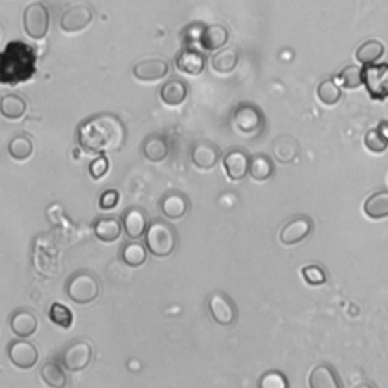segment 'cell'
Wrapping results in <instances>:
<instances>
[{
    "label": "cell",
    "instance_id": "cell-27",
    "mask_svg": "<svg viewBox=\"0 0 388 388\" xmlns=\"http://www.w3.org/2000/svg\"><path fill=\"white\" fill-rule=\"evenodd\" d=\"M249 175L258 182H264L275 175V164L272 158L265 154H256L251 156V165H249Z\"/></svg>",
    "mask_w": 388,
    "mask_h": 388
},
{
    "label": "cell",
    "instance_id": "cell-23",
    "mask_svg": "<svg viewBox=\"0 0 388 388\" xmlns=\"http://www.w3.org/2000/svg\"><path fill=\"white\" fill-rule=\"evenodd\" d=\"M123 226L115 217H101L93 223V232L97 240L104 243H114L122 235Z\"/></svg>",
    "mask_w": 388,
    "mask_h": 388
},
{
    "label": "cell",
    "instance_id": "cell-30",
    "mask_svg": "<svg viewBox=\"0 0 388 388\" xmlns=\"http://www.w3.org/2000/svg\"><path fill=\"white\" fill-rule=\"evenodd\" d=\"M384 52H385V47L381 42H377V39H369V42L363 43L356 49L355 58L356 61H360L361 64L369 65L380 61V59L384 56Z\"/></svg>",
    "mask_w": 388,
    "mask_h": 388
},
{
    "label": "cell",
    "instance_id": "cell-9",
    "mask_svg": "<svg viewBox=\"0 0 388 388\" xmlns=\"http://www.w3.org/2000/svg\"><path fill=\"white\" fill-rule=\"evenodd\" d=\"M93 17V9L88 5H73L65 9L61 20H59V26L65 34H76L92 25Z\"/></svg>",
    "mask_w": 388,
    "mask_h": 388
},
{
    "label": "cell",
    "instance_id": "cell-5",
    "mask_svg": "<svg viewBox=\"0 0 388 388\" xmlns=\"http://www.w3.org/2000/svg\"><path fill=\"white\" fill-rule=\"evenodd\" d=\"M235 131L243 137H256L264 131L265 117L260 108L252 104H242L232 115Z\"/></svg>",
    "mask_w": 388,
    "mask_h": 388
},
{
    "label": "cell",
    "instance_id": "cell-34",
    "mask_svg": "<svg viewBox=\"0 0 388 388\" xmlns=\"http://www.w3.org/2000/svg\"><path fill=\"white\" fill-rule=\"evenodd\" d=\"M317 97L320 99V102L325 105H335L340 102L342 99V89L332 79H325L317 87Z\"/></svg>",
    "mask_w": 388,
    "mask_h": 388
},
{
    "label": "cell",
    "instance_id": "cell-24",
    "mask_svg": "<svg viewBox=\"0 0 388 388\" xmlns=\"http://www.w3.org/2000/svg\"><path fill=\"white\" fill-rule=\"evenodd\" d=\"M272 152L276 161L288 164L294 161L297 155H299V143L290 135H281L275 138V142L272 143Z\"/></svg>",
    "mask_w": 388,
    "mask_h": 388
},
{
    "label": "cell",
    "instance_id": "cell-19",
    "mask_svg": "<svg viewBox=\"0 0 388 388\" xmlns=\"http://www.w3.org/2000/svg\"><path fill=\"white\" fill-rule=\"evenodd\" d=\"M206 58L204 54L194 49H187L176 58V68L179 72L190 76H197L205 70Z\"/></svg>",
    "mask_w": 388,
    "mask_h": 388
},
{
    "label": "cell",
    "instance_id": "cell-35",
    "mask_svg": "<svg viewBox=\"0 0 388 388\" xmlns=\"http://www.w3.org/2000/svg\"><path fill=\"white\" fill-rule=\"evenodd\" d=\"M49 318H51L52 323L56 326L63 327V330H70L73 325V313L68 306L64 303L55 302L52 303L51 310H49Z\"/></svg>",
    "mask_w": 388,
    "mask_h": 388
},
{
    "label": "cell",
    "instance_id": "cell-37",
    "mask_svg": "<svg viewBox=\"0 0 388 388\" xmlns=\"http://www.w3.org/2000/svg\"><path fill=\"white\" fill-rule=\"evenodd\" d=\"M302 276H303V280L310 285H322L327 281L326 272L323 270L320 265H317V264L305 265L302 268Z\"/></svg>",
    "mask_w": 388,
    "mask_h": 388
},
{
    "label": "cell",
    "instance_id": "cell-36",
    "mask_svg": "<svg viewBox=\"0 0 388 388\" xmlns=\"http://www.w3.org/2000/svg\"><path fill=\"white\" fill-rule=\"evenodd\" d=\"M338 79H340V84L346 88H358L363 85V68L358 65H347L338 75Z\"/></svg>",
    "mask_w": 388,
    "mask_h": 388
},
{
    "label": "cell",
    "instance_id": "cell-38",
    "mask_svg": "<svg viewBox=\"0 0 388 388\" xmlns=\"http://www.w3.org/2000/svg\"><path fill=\"white\" fill-rule=\"evenodd\" d=\"M364 143H365L367 149H369V151H372V152H375V154L385 152L387 147H388L387 140L381 135V132L377 131V129H370V131L365 134Z\"/></svg>",
    "mask_w": 388,
    "mask_h": 388
},
{
    "label": "cell",
    "instance_id": "cell-11",
    "mask_svg": "<svg viewBox=\"0 0 388 388\" xmlns=\"http://www.w3.org/2000/svg\"><path fill=\"white\" fill-rule=\"evenodd\" d=\"M8 358L18 369H32L38 363L37 347L26 340H14L8 346Z\"/></svg>",
    "mask_w": 388,
    "mask_h": 388
},
{
    "label": "cell",
    "instance_id": "cell-4",
    "mask_svg": "<svg viewBox=\"0 0 388 388\" xmlns=\"http://www.w3.org/2000/svg\"><path fill=\"white\" fill-rule=\"evenodd\" d=\"M65 293L75 303L87 305L97 299L99 293H101V284H99L97 276L92 272H76L68 280Z\"/></svg>",
    "mask_w": 388,
    "mask_h": 388
},
{
    "label": "cell",
    "instance_id": "cell-13",
    "mask_svg": "<svg viewBox=\"0 0 388 388\" xmlns=\"http://www.w3.org/2000/svg\"><path fill=\"white\" fill-rule=\"evenodd\" d=\"M190 156L192 163L197 168H201V170H211L213 167L217 165L218 159H220V149L211 142L201 140L193 144Z\"/></svg>",
    "mask_w": 388,
    "mask_h": 388
},
{
    "label": "cell",
    "instance_id": "cell-10",
    "mask_svg": "<svg viewBox=\"0 0 388 388\" xmlns=\"http://www.w3.org/2000/svg\"><path fill=\"white\" fill-rule=\"evenodd\" d=\"M93 360V347L84 340H77L67 347L63 353V364L67 370L81 372Z\"/></svg>",
    "mask_w": 388,
    "mask_h": 388
},
{
    "label": "cell",
    "instance_id": "cell-16",
    "mask_svg": "<svg viewBox=\"0 0 388 388\" xmlns=\"http://www.w3.org/2000/svg\"><path fill=\"white\" fill-rule=\"evenodd\" d=\"M170 67L163 59H144L134 65V76L142 82H156L161 81L167 75Z\"/></svg>",
    "mask_w": 388,
    "mask_h": 388
},
{
    "label": "cell",
    "instance_id": "cell-25",
    "mask_svg": "<svg viewBox=\"0 0 388 388\" xmlns=\"http://www.w3.org/2000/svg\"><path fill=\"white\" fill-rule=\"evenodd\" d=\"M238 61H240V54L235 47H226L218 51L213 58H211V67L213 70L220 73V75H230L232 73Z\"/></svg>",
    "mask_w": 388,
    "mask_h": 388
},
{
    "label": "cell",
    "instance_id": "cell-17",
    "mask_svg": "<svg viewBox=\"0 0 388 388\" xmlns=\"http://www.w3.org/2000/svg\"><path fill=\"white\" fill-rule=\"evenodd\" d=\"M159 208H161V213L165 218L179 220V218H182L188 213V210H190V201L181 192H170L161 199Z\"/></svg>",
    "mask_w": 388,
    "mask_h": 388
},
{
    "label": "cell",
    "instance_id": "cell-18",
    "mask_svg": "<svg viewBox=\"0 0 388 388\" xmlns=\"http://www.w3.org/2000/svg\"><path fill=\"white\" fill-rule=\"evenodd\" d=\"M9 326L18 338H29L38 330V318L32 311L18 310L11 315Z\"/></svg>",
    "mask_w": 388,
    "mask_h": 388
},
{
    "label": "cell",
    "instance_id": "cell-8",
    "mask_svg": "<svg viewBox=\"0 0 388 388\" xmlns=\"http://www.w3.org/2000/svg\"><path fill=\"white\" fill-rule=\"evenodd\" d=\"M208 310L211 317L222 326H231L238 317V310L230 296L223 292H214L208 297Z\"/></svg>",
    "mask_w": 388,
    "mask_h": 388
},
{
    "label": "cell",
    "instance_id": "cell-21",
    "mask_svg": "<svg viewBox=\"0 0 388 388\" xmlns=\"http://www.w3.org/2000/svg\"><path fill=\"white\" fill-rule=\"evenodd\" d=\"M142 151H143V155L147 161L161 163L168 156V152H170V146H168V142L164 135L152 134L144 140Z\"/></svg>",
    "mask_w": 388,
    "mask_h": 388
},
{
    "label": "cell",
    "instance_id": "cell-32",
    "mask_svg": "<svg viewBox=\"0 0 388 388\" xmlns=\"http://www.w3.org/2000/svg\"><path fill=\"white\" fill-rule=\"evenodd\" d=\"M122 261L127 267H142L147 261V251L142 243H127L122 249Z\"/></svg>",
    "mask_w": 388,
    "mask_h": 388
},
{
    "label": "cell",
    "instance_id": "cell-28",
    "mask_svg": "<svg viewBox=\"0 0 388 388\" xmlns=\"http://www.w3.org/2000/svg\"><path fill=\"white\" fill-rule=\"evenodd\" d=\"M27 105L26 101L18 94H6L0 101V113L6 120H18L26 113Z\"/></svg>",
    "mask_w": 388,
    "mask_h": 388
},
{
    "label": "cell",
    "instance_id": "cell-14",
    "mask_svg": "<svg viewBox=\"0 0 388 388\" xmlns=\"http://www.w3.org/2000/svg\"><path fill=\"white\" fill-rule=\"evenodd\" d=\"M122 226L125 234L131 240H138L142 238L149 226V217L146 211L140 206H131L122 215Z\"/></svg>",
    "mask_w": 388,
    "mask_h": 388
},
{
    "label": "cell",
    "instance_id": "cell-39",
    "mask_svg": "<svg viewBox=\"0 0 388 388\" xmlns=\"http://www.w3.org/2000/svg\"><path fill=\"white\" fill-rule=\"evenodd\" d=\"M261 388H287L288 381L284 373L277 370H270L261 376L260 382H258Z\"/></svg>",
    "mask_w": 388,
    "mask_h": 388
},
{
    "label": "cell",
    "instance_id": "cell-12",
    "mask_svg": "<svg viewBox=\"0 0 388 388\" xmlns=\"http://www.w3.org/2000/svg\"><path fill=\"white\" fill-rule=\"evenodd\" d=\"M314 223L308 215H296L292 220H288L281 230L280 238L281 243L285 246H292L303 242L305 238L313 232Z\"/></svg>",
    "mask_w": 388,
    "mask_h": 388
},
{
    "label": "cell",
    "instance_id": "cell-33",
    "mask_svg": "<svg viewBox=\"0 0 388 388\" xmlns=\"http://www.w3.org/2000/svg\"><path fill=\"white\" fill-rule=\"evenodd\" d=\"M39 375H42L44 384L51 388H64L67 385L65 372L56 363H46L39 370Z\"/></svg>",
    "mask_w": 388,
    "mask_h": 388
},
{
    "label": "cell",
    "instance_id": "cell-20",
    "mask_svg": "<svg viewBox=\"0 0 388 388\" xmlns=\"http://www.w3.org/2000/svg\"><path fill=\"white\" fill-rule=\"evenodd\" d=\"M230 39V32L223 25H208L204 27V31L199 37V43L205 51H217V49L225 47V44Z\"/></svg>",
    "mask_w": 388,
    "mask_h": 388
},
{
    "label": "cell",
    "instance_id": "cell-2",
    "mask_svg": "<svg viewBox=\"0 0 388 388\" xmlns=\"http://www.w3.org/2000/svg\"><path fill=\"white\" fill-rule=\"evenodd\" d=\"M35 58L26 44L11 43L4 54H0V75L5 77L2 82L15 84L31 77L35 72L34 68Z\"/></svg>",
    "mask_w": 388,
    "mask_h": 388
},
{
    "label": "cell",
    "instance_id": "cell-3",
    "mask_svg": "<svg viewBox=\"0 0 388 388\" xmlns=\"http://www.w3.org/2000/svg\"><path fill=\"white\" fill-rule=\"evenodd\" d=\"M177 244V234L175 227L164 220H154L147 226L146 247L158 258H165L175 252Z\"/></svg>",
    "mask_w": 388,
    "mask_h": 388
},
{
    "label": "cell",
    "instance_id": "cell-1",
    "mask_svg": "<svg viewBox=\"0 0 388 388\" xmlns=\"http://www.w3.org/2000/svg\"><path fill=\"white\" fill-rule=\"evenodd\" d=\"M126 126L115 114H96L77 127V143L87 154L105 155L117 152L126 143Z\"/></svg>",
    "mask_w": 388,
    "mask_h": 388
},
{
    "label": "cell",
    "instance_id": "cell-22",
    "mask_svg": "<svg viewBox=\"0 0 388 388\" xmlns=\"http://www.w3.org/2000/svg\"><path fill=\"white\" fill-rule=\"evenodd\" d=\"M188 97V87L181 79H170L161 89H159V99L167 106H179L185 102Z\"/></svg>",
    "mask_w": 388,
    "mask_h": 388
},
{
    "label": "cell",
    "instance_id": "cell-40",
    "mask_svg": "<svg viewBox=\"0 0 388 388\" xmlns=\"http://www.w3.org/2000/svg\"><path fill=\"white\" fill-rule=\"evenodd\" d=\"M88 170L89 176H92L94 181H99V179H102L109 170V159L105 155H99L93 159L92 164H89Z\"/></svg>",
    "mask_w": 388,
    "mask_h": 388
},
{
    "label": "cell",
    "instance_id": "cell-29",
    "mask_svg": "<svg viewBox=\"0 0 388 388\" xmlns=\"http://www.w3.org/2000/svg\"><path fill=\"white\" fill-rule=\"evenodd\" d=\"M364 213L373 220L388 217V192H376L364 204Z\"/></svg>",
    "mask_w": 388,
    "mask_h": 388
},
{
    "label": "cell",
    "instance_id": "cell-6",
    "mask_svg": "<svg viewBox=\"0 0 388 388\" xmlns=\"http://www.w3.org/2000/svg\"><path fill=\"white\" fill-rule=\"evenodd\" d=\"M23 27L32 39H44L51 27V13L43 2H34L25 8Z\"/></svg>",
    "mask_w": 388,
    "mask_h": 388
},
{
    "label": "cell",
    "instance_id": "cell-42",
    "mask_svg": "<svg viewBox=\"0 0 388 388\" xmlns=\"http://www.w3.org/2000/svg\"><path fill=\"white\" fill-rule=\"evenodd\" d=\"M376 129H377V131H380V132H381V135H382V137L385 138V140H387V143H388V122L382 120V122L380 123V126H377Z\"/></svg>",
    "mask_w": 388,
    "mask_h": 388
},
{
    "label": "cell",
    "instance_id": "cell-15",
    "mask_svg": "<svg viewBox=\"0 0 388 388\" xmlns=\"http://www.w3.org/2000/svg\"><path fill=\"white\" fill-rule=\"evenodd\" d=\"M249 165H251V156L242 149H234L227 152L223 158V167L227 177L231 181H242L249 173Z\"/></svg>",
    "mask_w": 388,
    "mask_h": 388
},
{
    "label": "cell",
    "instance_id": "cell-26",
    "mask_svg": "<svg viewBox=\"0 0 388 388\" xmlns=\"http://www.w3.org/2000/svg\"><path fill=\"white\" fill-rule=\"evenodd\" d=\"M310 385L313 388H340L342 381L332 365L320 364L311 372Z\"/></svg>",
    "mask_w": 388,
    "mask_h": 388
},
{
    "label": "cell",
    "instance_id": "cell-41",
    "mask_svg": "<svg viewBox=\"0 0 388 388\" xmlns=\"http://www.w3.org/2000/svg\"><path fill=\"white\" fill-rule=\"evenodd\" d=\"M118 201H120V193L117 190H106L105 193H102L101 199H99V206L102 210H113V208L117 206Z\"/></svg>",
    "mask_w": 388,
    "mask_h": 388
},
{
    "label": "cell",
    "instance_id": "cell-7",
    "mask_svg": "<svg viewBox=\"0 0 388 388\" xmlns=\"http://www.w3.org/2000/svg\"><path fill=\"white\" fill-rule=\"evenodd\" d=\"M363 84L372 99L388 97V64H369L363 68Z\"/></svg>",
    "mask_w": 388,
    "mask_h": 388
},
{
    "label": "cell",
    "instance_id": "cell-31",
    "mask_svg": "<svg viewBox=\"0 0 388 388\" xmlns=\"http://www.w3.org/2000/svg\"><path fill=\"white\" fill-rule=\"evenodd\" d=\"M8 154L11 155L15 161H26L34 154V142L27 135L14 137L8 146Z\"/></svg>",
    "mask_w": 388,
    "mask_h": 388
}]
</instances>
